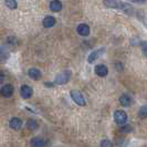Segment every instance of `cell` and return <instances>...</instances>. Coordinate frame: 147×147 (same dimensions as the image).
Returning a JSON list of instances; mask_svg holds the SVG:
<instances>
[{"label":"cell","instance_id":"52a82bcc","mask_svg":"<svg viewBox=\"0 0 147 147\" xmlns=\"http://www.w3.org/2000/svg\"><path fill=\"white\" fill-rule=\"evenodd\" d=\"M30 144H31V147H45L47 146V140L42 137H34L31 140Z\"/></svg>","mask_w":147,"mask_h":147},{"label":"cell","instance_id":"8fae6325","mask_svg":"<svg viewBox=\"0 0 147 147\" xmlns=\"http://www.w3.org/2000/svg\"><path fill=\"white\" fill-rule=\"evenodd\" d=\"M9 125H10V127H11L12 129H20L22 126V121L18 117H12L10 119Z\"/></svg>","mask_w":147,"mask_h":147},{"label":"cell","instance_id":"5b68a950","mask_svg":"<svg viewBox=\"0 0 147 147\" xmlns=\"http://www.w3.org/2000/svg\"><path fill=\"white\" fill-rule=\"evenodd\" d=\"M104 52H105V49H104V48H101V49H98V50L93 51L90 55H88V63H94V62H95L96 60L98 59L100 57H102V55H103Z\"/></svg>","mask_w":147,"mask_h":147},{"label":"cell","instance_id":"4fadbf2b","mask_svg":"<svg viewBox=\"0 0 147 147\" xmlns=\"http://www.w3.org/2000/svg\"><path fill=\"white\" fill-rule=\"evenodd\" d=\"M10 57V53L7 49L0 47V63H6Z\"/></svg>","mask_w":147,"mask_h":147},{"label":"cell","instance_id":"ac0fdd59","mask_svg":"<svg viewBox=\"0 0 147 147\" xmlns=\"http://www.w3.org/2000/svg\"><path fill=\"white\" fill-rule=\"evenodd\" d=\"M6 6L9 9H16V8L18 7L17 0H6Z\"/></svg>","mask_w":147,"mask_h":147},{"label":"cell","instance_id":"9c48e42d","mask_svg":"<svg viewBox=\"0 0 147 147\" xmlns=\"http://www.w3.org/2000/svg\"><path fill=\"white\" fill-rule=\"evenodd\" d=\"M95 73H96V75H98V76H101V78L106 76L107 73H109L107 66L104 65V64H98V65H96L95 66Z\"/></svg>","mask_w":147,"mask_h":147},{"label":"cell","instance_id":"8992f818","mask_svg":"<svg viewBox=\"0 0 147 147\" xmlns=\"http://www.w3.org/2000/svg\"><path fill=\"white\" fill-rule=\"evenodd\" d=\"M0 94L3 96V97H10L13 94V86L11 84H7V85H3L1 90H0Z\"/></svg>","mask_w":147,"mask_h":147},{"label":"cell","instance_id":"7a4b0ae2","mask_svg":"<svg viewBox=\"0 0 147 147\" xmlns=\"http://www.w3.org/2000/svg\"><path fill=\"white\" fill-rule=\"evenodd\" d=\"M70 94H71V97H72V100L74 101V103H76L78 105H80V106H84L86 104V101H85L84 96H83V94H82L80 91L72 90Z\"/></svg>","mask_w":147,"mask_h":147},{"label":"cell","instance_id":"603a6c76","mask_svg":"<svg viewBox=\"0 0 147 147\" xmlns=\"http://www.w3.org/2000/svg\"><path fill=\"white\" fill-rule=\"evenodd\" d=\"M135 2H138V3H142V2H144L145 0H134Z\"/></svg>","mask_w":147,"mask_h":147},{"label":"cell","instance_id":"7c38bea8","mask_svg":"<svg viewBox=\"0 0 147 147\" xmlns=\"http://www.w3.org/2000/svg\"><path fill=\"white\" fill-rule=\"evenodd\" d=\"M28 75H29L32 80H36V81L41 79V72H40V70H38L36 67L30 69L29 71H28Z\"/></svg>","mask_w":147,"mask_h":147},{"label":"cell","instance_id":"277c9868","mask_svg":"<svg viewBox=\"0 0 147 147\" xmlns=\"http://www.w3.org/2000/svg\"><path fill=\"white\" fill-rule=\"evenodd\" d=\"M70 75H71V72L70 71H63L62 73H60L57 75V78H55V83L57 84H65L69 82L70 80Z\"/></svg>","mask_w":147,"mask_h":147},{"label":"cell","instance_id":"7402d4cb","mask_svg":"<svg viewBox=\"0 0 147 147\" xmlns=\"http://www.w3.org/2000/svg\"><path fill=\"white\" fill-rule=\"evenodd\" d=\"M3 80H5V75H3V73L0 71V84L3 83Z\"/></svg>","mask_w":147,"mask_h":147},{"label":"cell","instance_id":"44dd1931","mask_svg":"<svg viewBox=\"0 0 147 147\" xmlns=\"http://www.w3.org/2000/svg\"><path fill=\"white\" fill-rule=\"evenodd\" d=\"M146 106L144 105V106H142V109H140V117H142V118H145L146 117Z\"/></svg>","mask_w":147,"mask_h":147},{"label":"cell","instance_id":"d6986e66","mask_svg":"<svg viewBox=\"0 0 147 147\" xmlns=\"http://www.w3.org/2000/svg\"><path fill=\"white\" fill-rule=\"evenodd\" d=\"M133 131V127L131 125H122V127H121V132L123 133H131Z\"/></svg>","mask_w":147,"mask_h":147},{"label":"cell","instance_id":"9a60e30c","mask_svg":"<svg viewBox=\"0 0 147 147\" xmlns=\"http://www.w3.org/2000/svg\"><path fill=\"white\" fill-rule=\"evenodd\" d=\"M50 9H51L52 11H54V12H58L60 11L61 9H62V3H61V1L59 0H53L50 2Z\"/></svg>","mask_w":147,"mask_h":147},{"label":"cell","instance_id":"2e32d148","mask_svg":"<svg viewBox=\"0 0 147 147\" xmlns=\"http://www.w3.org/2000/svg\"><path fill=\"white\" fill-rule=\"evenodd\" d=\"M55 24V19L51 17V16H48V17H45L43 20V26L45 28H51Z\"/></svg>","mask_w":147,"mask_h":147},{"label":"cell","instance_id":"ffe728a7","mask_svg":"<svg viewBox=\"0 0 147 147\" xmlns=\"http://www.w3.org/2000/svg\"><path fill=\"white\" fill-rule=\"evenodd\" d=\"M101 147H113L112 142L109 140H103L101 142Z\"/></svg>","mask_w":147,"mask_h":147},{"label":"cell","instance_id":"6da1fadb","mask_svg":"<svg viewBox=\"0 0 147 147\" xmlns=\"http://www.w3.org/2000/svg\"><path fill=\"white\" fill-rule=\"evenodd\" d=\"M104 5L107 8H115V9H122L124 11L127 10H132V8L129 5H127L125 2H122L119 0H104Z\"/></svg>","mask_w":147,"mask_h":147},{"label":"cell","instance_id":"30bf717a","mask_svg":"<svg viewBox=\"0 0 147 147\" xmlns=\"http://www.w3.org/2000/svg\"><path fill=\"white\" fill-rule=\"evenodd\" d=\"M78 33L82 36V37H86L90 34V27H88V24H85V23H81V24H79L78 26Z\"/></svg>","mask_w":147,"mask_h":147},{"label":"cell","instance_id":"5bb4252c","mask_svg":"<svg viewBox=\"0 0 147 147\" xmlns=\"http://www.w3.org/2000/svg\"><path fill=\"white\" fill-rule=\"evenodd\" d=\"M119 102L123 106H129L133 103V98L128 94H123L119 97Z\"/></svg>","mask_w":147,"mask_h":147},{"label":"cell","instance_id":"e0dca14e","mask_svg":"<svg viewBox=\"0 0 147 147\" xmlns=\"http://www.w3.org/2000/svg\"><path fill=\"white\" fill-rule=\"evenodd\" d=\"M27 127H28V129H30V131H34V129H37L38 127H39V124H38V122L36 119L30 118L29 121L27 122Z\"/></svg>","mask_w":147,"mask_h":147},{"label":"cell","instance_id":"3957f363","mask_svg":"<svg viewBox=\"0 0 147 147\" xmlns=\"http://www.w3.org/2000/svg\"><path fill=\"white\" fill-rule=\"evenodd\" d=\"M114 119L118 125H124L127 121V114L124 111H116L114 113Z\"/></svg>","mask_w":147,"mask_h":147},{"label":"cell","instance_id":"ba28073f","mask_svg":"<svg viewBox=\"0 0 147 147\" xmlns=\"http://www.w3.org/2000/svg\"><path fill=\"white\" fill-rule=\"evenodd\" d=\"M20 94L23 98H30L31 95L33 94V90L28 85H22L20 88Z\"/></svg>","mask_w":147,"mask_h":147}]
</instances>
